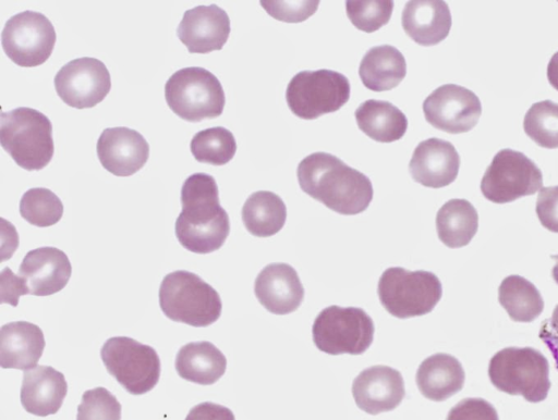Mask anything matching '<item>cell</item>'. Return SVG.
Here are the masks:
<instances>
[{
	"label": "cell",
	"mask_w": 558,
	"mask_h": 420,
	"mask_svg": "<svg viewBox=\"0 0 558 420\" xmlns=\"http://www.w3.org/2000/svg\"><path fill=\"white\" fill-rule=\"evenodd\" d=\"M66 393L63 373L50 366H36L23 373L20 399L28 413L38 417L57 413Z\"/></svg>",
	"instance_id": "cell-21"
},
{
	"label": "cell",
	"mask_w": 558,
	"mask_h": 420,
	"mask_svg": "<svg viewBox=\"0 0 558 420\" xmlns=\"http://www.w3.org/2000/svg\"><path fill=\"white\" fill-rule=\"evenodd\" d=\"M425 120L435 128L450 134L471 131L482 114L478 97L470 89L445 84L436 88L423 102Z\"/></svg>",
	"instance_id": "cell-14"
},
{
	"label": "cell",
	"mask_w": 558,
	"mask_h": 420,
	"mask_svg": "<svg viewBox=\"0 0 558 420\" xmlns=\"http://www.w3.org/2000/svg\"><path fill=\"white\" fill-rule=\"evenodd\" d=\"M478 228V214L466 199H450L436 214L438 238L449 248L466 246Z\"/></svg>",
	"instance_id": "cell-28"
},
{
	"label": "cell",
	"mask_w": 558,
	"mask_h": 420,
	"mask_svg": "<svg viewBox=\"0 0 558 420\" xmlns=\"http://www.w3.org/2000/svg\"><path fill=\"white\" fill-rule=\"evenodd\" d=\"M547 79L558 90V51L555 52L547 65Z\"/></svg>",
	"instance_id": "cell-42"
},
{
	"label": "cell",
	"mask_w": 558,
	"mask_h": 420,
	"mask_svg": "<svg viewBox=\"0 0 558 420\" xmlns=\"http://www.w3.org/2000/svg\"><path fill=\"white\" fill-rule=\"evenodd\" d=\"M230 30L227 12L217 4H209L185 11L177 28V35L190 53L205 54L221 50Z\"/></svg>",
	"instance_id": "cell-15"
},
{
	"label": "cell",
	"mask_w": 558,
	"mask_h": 420,
	"mask_svg": "<svg viewBox=\"0 0 558 420\" xmlns=\"http://www.w3.org/2000/svg\"><path fill=\"white\" fill-rule=\"evenodd\" d=\"M350 82L332 70L301 71L289 82L286 100L300 119L315 120L338 111L350 98Z\"/></svg>",
	"instance_id": "cell-10"
},
{
	"label": "cell",
	"mask_w": 558,
	"mask_h": 420,
	"mask_svg": "<svg viewBox=\"0 0 558 420\" xmlns=\"http://www.w3.org/2000/svg\"><path fill=\"white\" fill-rule=\"evenodd\" d=\"M76 420H121V404L102 386L85 391L77 407Z\"/></svg>",
	"instance_id": "cell-35"
},
{
	"label": "cell",
	"mask_w": 558,
	"mask_h": 420,
	"mask_svg": "<svg viewBox=\"0 0 558 420\" xmlns=\"http://www.w3.org/2000/svg\"><path fill=\"white\" fill-rule=\"evenodd\" d=\"M184 420H235V417L228 407L204 402L191 408Z\"/></svg>",
	"instance_id": "cell-40"
},
{
	"label": "cell",
	"mask_w": 558,
	"mask_h": 420,
	"mask_svg": "<svg viewBox=\"0 0 558 420\" xmlns=\"http://www.w3.org/2000/svg\"><path fill=\"white\" fill-rule=\"evenodd\" d=\"M182 210L175 220V236L185 249L209 254L225 244L230 220L220 206L216 180L207 173L190 175L181 187Z\"/></svg>",
	"instance_id": "cell-1"
},
{
	"label": "cell",
	"mask_w": 558,
	"mask_h": 420,
	"mask_svg": "<svg viewBox=\"0 0 558 420\" xmlns=\"http://www.w3.org/2000/svg\"><path fill=\"white\" fill-rule=\"evenodd\" d=\"M538 337L551 353L556 369L558 370V305L555 307L551 317L545 319L541 324Z\"/></svg>",
	"instance_id": "cell-41"
},
{
	"label": "cell",
	"mask_w": 558,
	"mask_h": 420,
	"mask_svg": "<svg viewBox=\"0 0 558 420\" xmlns=\"http://www.w3.org/2000/svg\"><path fill=\"white\" fill-rule=\"evenodd\" d=\"M377 294L391 316L408 319L430 312L441 298L442 287L433 272L391 267L380 275Z\"/></svg>",
	"instance_id": "cell-7"
},
{
	"label": "cell",
	"mask_w": 558,
	"mask_h": 420,
	"mask_svg": "<svg viewBox=\"0 0 558 420\" xmlns=\"http://www.w3.org/2000/svg\"><path fill=\"white\" fill-rule=\"evenodd\" d=\"M53 83L61 100L75 109L95 107L111 88L110 73L105 63L90 57L65 63L57 72Z\"/></svg>",
	"instance_id": "cell-13"
},
{
	"label": "cell",
	"mask_w": 558,
	"mask_h": 420,
	"mask_svg": "<svg viewBox=\"0 0 558 420\" xmlns=\"http://www.w3.org/2000/svg\"><path fill=\"white\" fill-rule=\"evenodd\" d=\"M29 294L24 280L15 275L8 267L1 271V301L15 307L19 305V298L22 295Z\"/></svg>",
	"instance_id": "cell-39"
},
{
	"label": "cell",
	"mask_w": 558,
	"mask_h": 420,
	"mask_svg": "<svg viewBox=\"0 0 558 420\" xmlns=\"http://www.w3.org/2000/svg\"><path fill=\"white\" fill-rule=\"evenodd\" d=\"M19 273L29 294L49 296L65 287L72 274V265L64 251L45 246L29 250L24 256Z\"/></svg>",
	"instance_id": "cell-18"
},
{
	"label": "cell",
	"mask_w": 558,
	"mask_h": 420,
	"mask_svg": "<svg viewBox=\"0 0 558 420\" xmlns=\"http://www.w3.org/2000/svg\"><path fill=\"white\" fill-rule=\"evenodd\" d=\"M465 373L461 362L445 353L424 359L416 371L415 381L421 394L427 399L442 402L460 392Z\"/></svg>",
	"instance_id": "cell-24"
},
{
	"label": "cell",
	"mask_w": 558,
	"mask_h": 420,
	"mask_svg": "<svg viewBox=\"0 0 558 420\" xmlns=\"http://www.w3.org/2000/svg\"><path fill=\"white\" fill-rule=\"evenodd\" d=\"M359 128L379 143H392L402 138L408 128L405 114L389 101L368 99L354 112Z\"/></svg>",
	"instance_id": "cell-27"
},
{
	"label": "cell",
	"mask_w": 558,
	"mask_h": 420,
	"mask_svg": "<svg viewBox=\"0 0 558 420\" xmlns=\"http://www.w3.org/2000/svg\"><path fill=\"white\" fill-rule=\"evenodd\" d=\"M407 74L403 54L393 46H375L366 51L359 75L363 85L373 91L390 90L398 86Z\"/></svg>",
	"instance_id": "cell-26"
},
{
	"label": "cell",
	"mask_w": 558,
	"mask_h": 420,
	"mask_svg": "<svg viewBox=\"0 0 558 420\" xmlns=\"http://www.w3.org/2000/svg\"><path fill=\"white\" fill-rule=\"evenodd\" d=\"M488 376L500 392L520 395L530 403L543 402L549 392V363L533 347H506L489 360Z\"/></svg>",
	"instance_id": "cell-5"
},
{
	"label": "cell",
	"mask_w": 558,
	"mask_h": 420,
	"mask_svg": "<svg viewBox=\"0 0 558 420\" xmlns=\"http://www.w3.org/2000/svg\"><path fill=\"white\" fill-rule=\"evenodd\" d=\"M535 211L545 228L558 233V185L539 189Z\"/></svg>",
	"instance_id": "cell-38"
},
{
	"label": "cell",
	"mask_w": 558,
	"mask_h": 420,
	"mask_svg": "<svg viewBox=\"0 0 558 420\" xmlns=\"http://www.w3.org/2000/svg\"><path fill=\"white\" fill-rule=\"evenodd\" d=\"M0 143L14 162L26 171L47 166L54 152L52 125L43 112L19 107L1 111Z\"/></svg>",
	"instance_id": "cell-4"
},
{
	"label": "cell",
	"mask_w": 558,
	"mask_h": 420,
	"mask_svg": "<svg viewBox=\"0 0 558 420\" xmlns=\"http://www.w3.org/2000/svg\"><path fill=\"white\" fill-rule=\"evenodd\" d=\"M401 24L407 35L421 46L442 41L451 28V13L445 1L415 0L405 3Z\"/></svg>",
	"instance_id": "cell-23"
},
{
	"label": "cell",
	"mask_w": 558,
	"mask_h": 420,
	"mask_svg": "<svg viewBox=\"0 0 558 420\" xmlns=\"http://www.w3.org/2000/svg\"><path fill=\"white\" fill-rule=\"evenodd\" d=\"M446 420H499L495 407L483 398H464L448 412Z\"/></svg>",
	"instance_id": "cell-37"
},
{
	"label": "cell",
	"mask_w": 558,
	"mask_h": 420,
	"mask_svg": "<svg viewBox=\"0 0 558 420\" xmlns=\"http://www.w3.org/2000/svg\"><path fill=\"white\" fill-rule=\"evenodd\" d=\"M498 300L510 319L515 322H532L544 310V300L536 286L517 274L501 281Z\"/></svg>",
	"instance_id": "cell-30"
},
{
	"label": "cell",
	"mask_w": 558,
	"mask_h": 420,
	"mask_svg": "<svg viewBox=\"0 0 558 420\" xmlns=\"http://www.w3.org/2000/svg\"><path fill=\"white\" fill-rule=\"evenodd\" d=\"M57 35L43 13L23 11L11 16L1 33L8 58L19 66L34 67L45 63L52 53Z\"/></svg>",
	"instance_id": "cell-12"
},
{
	"label": "cell",
	"mask_w": 558,
	"mask_h": 420,
	"mask_svg": "<svg viewBox=\"0 0 558 420\" xmlns=\"http://www.w3.org/2000/svg\"><path fill=\"white\" fill-rule=\"evenodd\" d=\"M20 214L32 225L47 227L61 220L63 203L50 189L34 187L23 194L20 201Z\"/></svg>",
	"instance_id": "cell-32"
},
{
	"label": "cell",
	"mask_w": 558,
	"mask_h": 420,
	"mask_svg": "<svg viewBox=\"0 0 558 420\" xmlns=\"http://www.w3.org/2000/svg\"><path fill=\"white\" fill-rule=\"evenodd\" d=\"M254 293L259 304L274 314L295 311L304 299V287L293 267L269 263L255 279Z\"/></svg>",
	"instance_id": "cell-20"
},
{
	"label": "cell",
	"mask_w": 558,
	"mask_h": 420,
	"mask_svg": "<svg viewBox=\"0 0 558 420\" xmlns=\"http://www.w3.org/2000/svg\"><path fill=\"white\" fill-rule=\"evenodd\" d=\"M352 395L356 406L366 413L391 411L405 395L402 374L388 366L368 367L353 380Z\"/></svg>",
	"instance_id": "cell-17"
},
{
	"label": "cell",
	"mask_w": 558,
	"mask_h": 420,
	"mask_svg": "<svg viewBox=\"0 0 558 420\" xmlns=\"http://www.w3.org/2000/svg\"><path fill=\"white\" fill-rule=\"evenodd\" d=\"M159 306L174 322L206 328L221 316L218 292L197 274L177 270L166 274L159 287Z\"/></svg>",
	"instance_id": "cell-3"
},
{
	"label": "cell",
	"mask_w": 558,
	"mask_h": 420,
	"mask_svg": "<svg viewBox=\"0 0 558 420\" xmlns=\"http://www.w3.org/2000/svg\"><path fill=\"white\" fill-rule=\"evenodd\" d=\"M550 258L556 261V264L551 270V275L554 281L558 284V255H551Z\"/></svg>",
	"instance_id": "cell-43"
},
{
	"label": "cell",
	"mask_w": 558,
	"mask_h": 420,
	"mask_svg": "<svg viewBox=\"0 0 558 420\" xmlns=\"http://www.w3.org/2000/svg\"><path fill=\"white\" fill-rule=\"evenodd\" d=\"M523 128L536 145L558 148V103L548 99L533 103L524 115Z\"/></svg>",
	"instance_id": "cell-33"
},
{
	"label": "cell",
	"mask_w": 558,
	"mask_h": 420,
	"mask_svg": "<svg viewBox=\"0 0 558 420\" xmlns=\"http://www.w3.org/2000/svg\"><path fill=\"white\" fill-rule=\"evenodd\" d=\"M345 10L350 22L357 29L373 33L389 22L393 1H347Z\"/></svg>",
	"instance_id": "cell-34"
},
{
	"label": "cell",
	"mask_w": 558,
	"mask_h": 420,
	"mask_svg": "<svg viewBox=\"0 0 558 420\" xmlns=\"http://www.w3.org/2000/svg\"><path fill=\"white\" fill-rule=\"evenodd\" d=\"M543 186V174L524 153L506 148L499 150L487 166L482 181L483 196L495 203L530 196Z\"/></svg>",
	"instance_id": "cell-11"
},
{
	"label": "cell",
	"mask_w": 558,
	"mask_h": 420,
	"mask_svg": "<svg viewBox=\"0 0 558 420\" xmlns=\"http://www.w3.org/2000/svg\"><path fill=\"white\" fill-rule=\"evenodd\" d=\"M101 165L116 176H131L148 160L149 146L135 129L118 126L105 128L97 140Z\"/></svg>",
	"instance_id": "cell-16"
},
{
	"label": "cell",
	"mask_w": 558,
	"mask_h": 420,
	"mask_svg": "<svg viewBox=\"0 0 558 420\" xmlns=\"http://www.w3.org/2000/svg\"><path fill=\"white\" fill-rule=\"evenodd\" d=\"M190 149L196 161L218 166L227 164L234 157L236 141L229 129L215 126L197 132L190 143Z\"/></svg>",
	"instance_id": "cell-31"
},
{
	"label": "cell",
	"mask_w": 558,
	"mask_h": 420,
	"mask_svg": "<svg viewBox=\"0 0 558 420\" xmlns=\"http://www.w3.org/2000/svg\"><path fill=\"white\" fill-rule=\"evenodd\" d=\"M165 98L175 115L194 123L218 118L226 103L219 79L201 66L174 72L165 85Z\"/></svg>",
	"instance_id": "cell-6"
},
{
	"label": "cell",
	"mask_w": 558,
	"mask_h": 420,
	"mask_svg": "<svg viewBox=\"0 0 558 420\" xmlns=\"http://www.w3.org/2000/svg\"><path fill=\"white\" fill-rule=\"evenodd\" d=\"M46 342L40 328L27 321L5 323L0 329V365L28 370L38 363Z\"/></svg>",
	"instance_id": "cell-22"
},
{
	"label": "cell",
	"mask_w": 558,
	"mask_h": 420,
	"mask_svg": "<svg viewBox=\"0 0 558 420\" xmlns=\"http://www.w3.org/2000/svg\"><path fill=\"white\" fill-rule=\"evenodd\" d=\"M110 375L132 395L151 391L160 379L161 363L157 351L128 336L108 338L100 349Z\"/></svg>",
	"instance_id": "cell-8"
},
{
	"label": "cell",
	"mask_w": 558,
	"mask_h": 420,
	"mask_svg": "<svg viewBox=\"0 0 558 420\" xmlns=\"http://www.w3.org/2000/svg\"><path fill=\"white\" fill-rule=\"evenodd\" d=\"M174 368L179 376L186 381L211 385L225 374L227 359L210 342H191L178 350Z\"/></svg>",
	"instance_id": "cell-25"
},
{
	"label": "cell",
	"mask_w": 558,
	"mask_h": 420,
	"mask_svg": "<svg viewBox=\"0 0 558 420\" xmlns=\"http://www.w3.org/2000/svg\"><path fill=\"white\" fill-rule=\"evenodd\" d=\"M374 333L372 318L357 307H326L312 326L315 346L329 355H361L373 343Z\"/></svg>",
	"instance_id": "cell-9"
},
{
	"label": "cell",
	"mask_w": 558,
	"mask_h": 420,
	"mask_svg": "<svg viewBox=\"0 0 558 420\" xmlns=\"http://www.w3.org/2000/svg\"><path fill=\"white\" fill-rule=\"evenodd\" d=\"M296 176L305 194L340 214H359L373 199L371 180L331 153L306 156L298 165Z\"/></svg>",
	"instance_id": "cell-2"
},
{
	"label": "cell",
	"mask_w": 558,
	"mask_h": 420,
	"mask_svg": "<svg viewBox=\"0 0 558 420\" xmlns=\"http://www.w3.org/2000/svg\"><path fill=\"white\" fill-rule=\"evenodd\" d=\"M459 168L460 156L454 146L436 137L421 141L409 163L412 178L432 188L451 184L458 176Z\"/></svg>",
	"instance_id": "cell-19"
},
{
	"label": "cell",
	"mask_w": 558,
	"mask_h": 420,
	"mask_svg": "<svg viewBox=\"0 0 558 420\" xmlns=\"http://www.w3.org/2000/svg\"><path fill=\"white\" fill-rule=\"evenodd\" d=\"M287 220V207L275 193L258 190L248 196L242 208V221L254 236L269 237L277 234Z\"/></svg>",
	"instance_id": "cell-29"
},
{
	"label": "cell",
	"mask_w": 558,
	"mask_h": 420,
	"mask_svg": "<svg viewBox=\"0 0 558 420\" xmlns=\"http://www.w3.org/2000/svg\"><path fill=\"white\" fill-rule=\"evenodd\" d=\"M260 5L275 20L300 23L316 12L319 1H260Z\"/></svg>",
	"instance_id": "cell-36"
}]
</instances>
